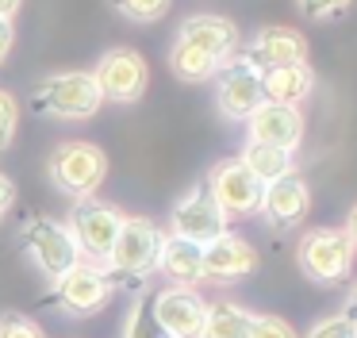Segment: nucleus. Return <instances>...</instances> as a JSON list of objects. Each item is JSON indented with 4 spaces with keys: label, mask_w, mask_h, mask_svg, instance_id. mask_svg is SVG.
<instances>
[{
    "label": "nucleus",
    "mask_w": 357,
    "mask_h": 338,
    "mask_svg": "<svg viewBox=\"0 0 357 338\" xmlns=\"http://www.w3.org/2000/svg\"><path fill=\"white\" fill-rule=\"evenodd\" d=\"M104 104V92L93 73L85 69H66V73H50L35 84V112L50 115V119H93Z\"/></svg>",
    "instance_id": "obj_1"
},
{
    "label": "nucleus",
    "mask_w": 357,
    "mask_h": 338,
    "mask_svg": "<svg viewBox=\"0 0 357 338\" xmlns=\"http://www.w3.org/2000/svg\"><path fill=\"white\" fill-rule=\"evenodd\" d=\"M20 246L27 250L31 265L39 269L50 284L81 261L73 230L66 227V223H58V219H47V215H31V219L20 227Z\"/></svg>",
    "instance_id": "obj_2"
},
{
    "label": "nucleus",
    "mask_w": 357,
    "mask_h": 338,
    "mask_svg": "<svg viewBox=\"0 0 357 338\" xmlns=\"http://www.w3.org/2000/svg\"><path fill=\"white\" fill-rule=\"evenodd\" d=\"M47 177L58 192L73 200L96 196V189L108 177V154L93 142H62L47 158Z\"/></svg>",
    "instance_id": "obj_3"
},
{
    "label": "nucleus",
    "mask_w": 357,
    "mask_h": 338,
    "mask_svg": "<svg viewBox=\"0 0 357 338\" xmlns=\"http://www.w3.org/2000/svg\"><path fill=\"white\" fill-rule=\"evenodd\" d=\"M354 242L342 227H315L300 238L296 246V261H300V273L315 284H338L349 277L354 269Z\"/></svg>",
    "instance_id": "obj_4"
},
{
    "label": "nucleus",
    "mask_w": 357,
    "mask_h": 338,
    "mask_svg": "<svg viewBox=\"0 0 357 338\" xmlns=\"http://www.w3.org/2000/svg\"><path fill=\"white\" fill-rule=\"evenodd\" d=\"M66 227L77 238L81 261L108 265V254H112V246H116L119 227H123V212H119L116 204H108V200H100V196H85V200H77V207H73Z\"/></svg>",
    "instance_id": "obj_5"
},
{
    "label": "nucleus",
    "mask_w": 357,
    "mask_h": 338,
    "mask_svg": "<svg viewBox=\"0 0 357 338\" xmlns=\"http://www.w3.org/2000/svg\"><path fill=\"white\" fill-rule=\"evenodd\" d=\"M215 104H219V112L234 123H246L250 115L265 104L261 69H257L246 54H231V58L223 61V69H219V77H215Z\"/></svg>",
    "instance_id": "obj_6"
},
{
    "label": "nucleus",
    "mask_w": 357,
    "mask_h": 338,
    "mask_svg": "<svg viewBox=\"0 0 357 338\" xmlns=\"http://www.w3.org/2000/svg\"><path fill=\"white\" fill-rule=\"evenodd\" d=\"M93 77L100 84L104 100H112V104H135V100L146 96V84H150L146 61L131 46H112V50H104L100 66L93 69Z\"/></svg>",
    "instance_id": "obj_7"
},
{
    "label": "nucleus",
    "mask_w": 357,
    "mask_h": 338,
    "mask_svg": "<svg viewBox=\"0 0 357 338\" xmlns=\"http://www.w3.org/2000/svg\"><path fill=\"white\" fill-rule=\"evenodd\" d=\"M169 235L188 238V242H196V246H208V242H215L219 235H227V212L215 204L208 184H196L192 192H185V196L169 207Z\"/></svg>",
    "instance_id": "obj_8"
},
{
    "label": "nucleus",
    "mask_w": 357,
    "mask_h": 338,
    "mask_svg": "<svg viewBox=\"0 0 357 338\" xmlns=\"http://www.w3.org/2000/svg\"><path fill=\"white\" fill-rule=\"evenodd\" d=\"M158 246H162L158 223H150L146 215H123V227H119L116 246L108 254V265L119 277H146L154 273Z\"/></svg>",
    "instance_id": "obj_9"
},
{
    "label": "nucleus",
    "mask_w": 357,
    "mask_h": 338,
    "mask_svg": "<svg viewBox=\"0 0 357 338\" xmlns=\"http://www.w3.org/2000/svg\"><path fill=\"white\" fill-rule=\"evenodd\" d=\"M112 277L104 273V265H93V261H77L70 273H62L54 281V296L58 307L73 319H85V315H96L104 304L112 300Z\"/></svg>",
    "instance_id": "obj_10"
},
{
    "label": "nucleus",
    "mask_w": 357,
    "mask_h": 338,
    "mask_svg": "<svg viewBox=\"0 0 357 338\" xmlns=\"http://www.w3.org/2000/svg\"><path fill=\"white\" fill-rule=\"evenodd\" d=\"M204 184H208V192L215 196V204L223 207L227 215H254L257 207H261V189L265 184L242 166V158L215 161Z\"/></svg>",
    "instance_id": "obj_11"
},
{
    "label": "nucleus",
    "mask_w": 357,
    "mask_h": 338,
    "mask_svg": "<svg viewBox=\"0 0 357 338\" xmlns=\"http://www.w3.org/2000/svg\"><path fill=\"white\" fill-rule=\"evenodd\" d=\"M204 311H208L204 296L196 288H185V284H169L150 300V315L169 338H200Z\"/></svg>",
    "instance_id": "obj_12"
},
{
    "label": "nucleus",
    "mask_w": 357,
    "mask_h": 338,
    "mask_svg": "<svg viewBox=\"0 0 357 338\" xmlns=\"http://www.w3.org/2000/svg\"><path fill=\"white\" fill-rule=\"evenodd\" d=\"M246 131H250L246 142H261V146H277V150L296 154V146L303 138V115L296 104H269L265 100L246 119Z\"/></svg>",
    "instance_id": "obj_13"
},
{
    "label": "nucleus",
    "mask_w": 357,
    "mask_h": 338,
    "mask_svg": "<svg viewBox=\"0 0 357 338\" xmlns=\"http://www.w3.org/2000/svg\"><path fill=\"white\" fill-rule=\"evenodd\" d=\"M307 207H311V189L307 181H303L300 173H288L280 177V181H269L261 189V207L257 212L265 215V223L269 227H296V223L307 219Z\"/></svg>",
    "instance_id": "obj_14"
},
{
    "label": "nucleus",
    "mask_w": 357,
    "mask_h": 338,
    "mask_svg": "<svg viewBox=\"0 0 357 338\" xmlns=\"http://www.w3.org/2000/svg\"><path fill=\"white\" fill-rule=\"evenodd\" d=\"M257 269V250L238 235H219L215 242L204 246V281H215V284H231L242 281Z\"/></svg>",
    "instance_id": "obj_15"
},
{
    "label": "nucleus",
    "mask_w": 357,
    "mask_h": 338,
    "mask_svg": "<svg viewBox=\"0 0 357 338\" xmlns=\"http://www.w3.org/2000/svg\"><path fill=\"white\" fill-rule=\"evenodd\" d=\"M246 54L257 69H277V66H292V61H307V38L296 27H280V23H269V27L254 31V38L246 43Z\"/></svg>",
    "instance_id": "obj_16"
},
{
    "label": "nucleus",
    "mask_w": 357,
    "mask_h": 338,
    "mask_svg": "<svg viewBox=\"0 0 357 338\" xmlns=\"http://www.w3.org/2000/svg\"><path fill=\"white\" fill-rule=\"evenodd\" d=\"M177 38L188 43V46H196V50H208L211 58H219V61H227L231 54H238V46H242L238 27H234L231 20H223V15H208V12L188 15V20L177 27Z\"/></svg>",
    "instance_id": "obj_17"
},
{
    "label": "nucleus",
    "mask_w": 357,
    "mask_h": 338,
    "mask_svg": "<svg viewBox=\"0 0 357 338\" xmlns=\"http://www.w3.org/2000/svg\"><path fill=\"white\" fill-rule=\"evenodd\" d=\"M154 269H162V277H169L173 284L192 288V284L204 281V246L188 242V238H177V235H162Z\"/></svg>",
    "instance_id": "obj_18"
},
{
    "label": "nucleus",
    "mask_w": 357,
    "mask_h": 338,
    "mask_svg": "<svg viewBox=\"0 0 357 338\" xmlns=\"http://www.w3.org/2000/svg\"><path fill=\"white\" fill-rule=\"evenodd\" d=\"M311 89H315V73H311L307 61L261 69V96L269 104H296L300 108V100H307Z\"/></svg>",
    "instance_id": "obj_19"
},
{
    "label": "nucleus",
    "mask_w": 357,
    "mask_h": 338,
    "mask_svg": "<svg viewBox=\"0 0 357 338\" xmlns=\"http://www.w3.org/2000/svg\"><path fill=\"white\" fill-rule=\"evenodd\" d=\"M254 330V311L234 300H215L208 304L204 311V327H200V338H250Z\"/></svg>",
    "instance_id": "obj_20"
},
{
    "label": "nucleus",
    "mask_w": 357,
    "mask_h": 338,
    "mask_svg": "<svg viewBox=\"0 0 357 338\" xmlns=\"http://www.w3.org/2000/svg\"><path fill=\"white\" fill-rule=\"evenodd\" d=\"M169 69H173V77H177V81H185V84H204V81H215L219 69H223V61L211 58L208 50H196V46L173 38V46H169Z\"/></svg>",
    "instance_id": "obj_21"
},
{
    "label": "nucleus",
    "mask_w": 357,
    "mask_h": 338,
    "mask_svg": "<svg viewBox=\"0 0 357 338\" xmlns=\"http://www.w3.org/2000/svg\"><path fill=\"white\" fill-rule=\"evenodd\" d=\"M242 166L250 169V173L257 177L261 184H269V181H280V177H288V173H296V154H288V150H277V146H261V142H246L242 146Z\"/></svg>",
    "instance_id": "obj_22"
},
{
    "label": "nucleus",
    "mask_w": 357,
    "mask_h": 338,
    "mask_svg": "<svg viewBox=\"0 0 357 338\" xmlns=\"http://www.w3.org/2000/svg\"><path fill=\"white\" fill-rule=\"evenodd\" d=\"M173 0H112L119 15H127L131 23H158L165 12H169Z\"/></svg>",
    "instance_id": "obj_23"
},
{
    "label": "nucleus",
    "mask_w": 357,
    "mask_h": 338,
    "mask_svg": "<svg viewBox=\"0 0 357 338\" xmlns=\"http://www.w3.org/2000/svg\"><path fill=\"white\" fill-rule=\"evenodd\" d=\"M349 4H354V0H296L300 15H307V20H315V23H326V20L346 15Z\"/></svg>",
    "instance_id": "obj_24"
},
{
    "label": "nucleus",
    "mask_w": 357,
    "mask_h": 338,
    "mask_svg": "<svg viewBox=\"0 0 357 338\" xmlns=\"http://www.w3.org/2000/svg\"><path fill=\"white\" fill-rule=\"evenodd\" d=\"M16 127H20V104H16L12 92L0 89V150H8V146H12Z\"/></svg>",
    "instance_id": "obj_25"
},
{
    "label": "nucleus",
    "mask_w": 357,
    "mask_h": 338,
    "mask_svg": "<svg viewBox=\"0 0 357 338\" xmlns=\"http://www.w3.org/2000/svg\"><path fill=\"white\" fill-rule=\"evenodd\" d=\"M127 338H169L162 327H158V319L150 315V304H139L135 307V315L127 319Z\"/></svg>",
    "instance_id": "obj_26"
},
{
    "label": "nucleus",
    "mask_w": 357,
    "mask_h": 338,
    "mask_svg": "<svg viewBox=\"0 0 357 338\" xmlns=\"http://www.w3.org/2000/svg\"><path fill=\"white\" fill-rule=\"evenodd\" d=\"M0 338H47L43 335V327L35 319H27V315H0Z\"/></svg>",
    "instance_id": "obj_27"
},
{
    "label": "nucleus",
    "mask_w": 357,
    "mask_h": 338,
    "mask_svg": "<svg viewBox=\"0 0 357 338\" xmlns=\"http://www.w3.org/2000/svg\"><path fill=\"white\" fill-rule=\"evenodd\" d=\"M307 338H357V327L346 315H326V319H319L307 330Z\"/></svg>",
    "instance_id": "obj_28"
},
{
    "label": "nucleus",
    "mask_w": 357,
    "mask_h": 338,
    "mask_svg": "<svg viewBox=\"0 0 357 338\" xmlns=\"http://www.w3.org/2000/svg\"><path fill=\"white\" fill-rule=\"evenodd\" d=\"M250 338H300V335H296L292 323H284L280 315H254Z\"/></svg>",
    "instance_id": "obj_29"
},
{
    "label": "nucleus",
    "mask_w": 357,
    "mask_h": 338,
    "mask_svg": "<svg viewBox=\"0 0 357 338\" xmlns=\"http://www.w3.org/2000/svg\"><path fill=\"white\" fill-rule=\"evenodd\" d=\"M12 204H16V184H12V177L0 173V223L8 219Z\"/></svg>",
    "instance_id": "obj_30"
},
{
    "label": "nucleus",
    "mask_w": 357,
    "mask_h": 338,
    "mask_svg": "<svg viewBox=\"0 0 357 338\" xmlns=\"http://www.w3.org/2000/svg\"><path fill=\"white\" fill-rule=\"evenodd\" d=\"M12 43H16V27H12V20H0V66L8 61Z\"/></svg>",
    "instance_id": "obj_31"
},
{
    "label": "nucleus",
    "mask_w": 357,
    "mask_h": 338,
    "mask_svg": "<svg viewBox=\"0 0 357 338\" xmlns=\"http://www.w3.org/2000/svg\"><path fill=\"white\" fill-rule=\"evenodd\" d=\"M342 315H346V319L357 327V284L349 288V296H346V307H342Z\"/></svg>",
    "instance_id": "obj_32"
},
{
    "label": "nucleus",
    "mask_w": 357,
    "mask_h": 338,
    "mask_svg": "<svg viewBox=\"0 0 357 338\" xmlns=\"http://www.w3.org/2000/svg\"><path fill=\"white\" fill-rule=\"evenodd\" d=\"M349 235V242H354V250H357V204L349 207V215H346V227H342Z\"/></svg>",
    "instance_id": "obj_33"
},
{
    "label": "nucleus",
    "mask_w": 357,
    "mask_h": 338,
    "mask_svg": "<svg viewBox=\"0 0 357 338\" xmlns=\"http://www.w3.org/2000/svg\"><path fill=\"white\" fill-rule=\"evenodd\" d=\"M20 8H24V0H0V20H12Z\"/></svg>",
    "instance_id": "obj_34"
}]
</instances>
